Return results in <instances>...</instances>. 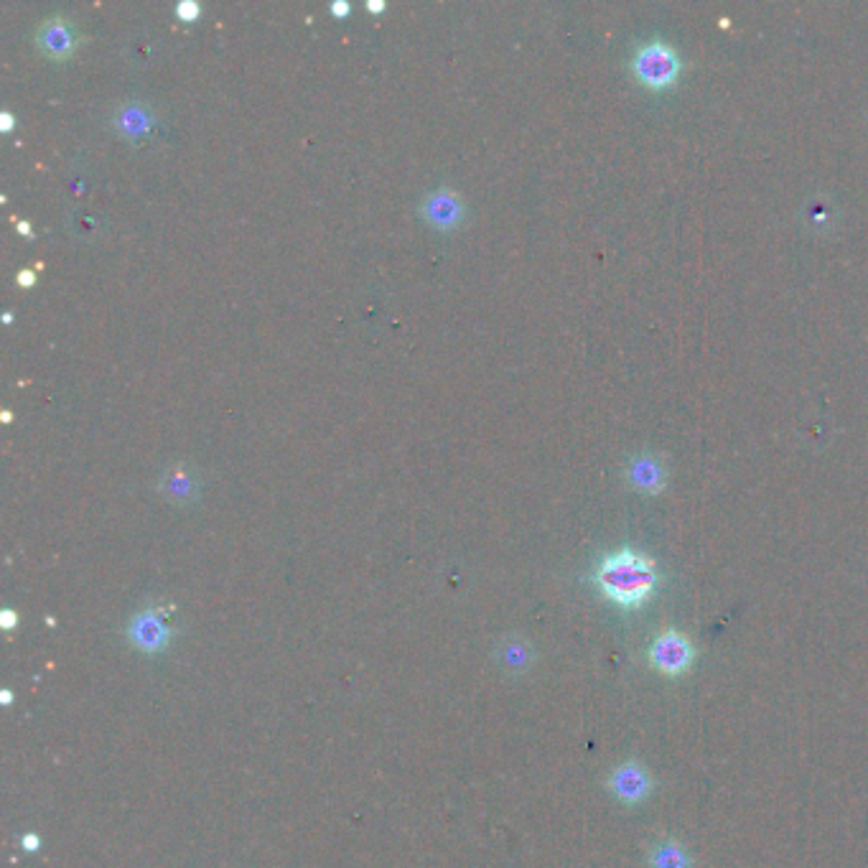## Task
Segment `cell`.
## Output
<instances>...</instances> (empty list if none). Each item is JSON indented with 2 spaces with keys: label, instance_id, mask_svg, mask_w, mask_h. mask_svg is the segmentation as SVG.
<instances>
[{
  "label": "cell",
  "instance_id": "cell-1",
  "mask_svg": "<svg viewBox=\"0 0 868 868\" xmlns=\"http://www.w3.org/2000/svg\"><path fill=\"white\" fill-rule=\"evenodd\" d=\"M596 586L609 601L622 609H639L657 588L655 560L624 548L606 555L596 571Z\"/></svg>",
  "mask_w": 868,
  "mask_h": 868
},
{
  "label": "cell",
  "instance_id": "cell-2",
  "mask_svg": "<svg viewBox=\"0 0 868 868\" xmlns=\"http://www.w3.org/2000/svg\"><path fill=\"white\" fill-rule=\"evenodd\" d=\"M650 665L655 667L665 678H680L690 670L695 660V647L685 634L667 629V632L657 634L650 644Z\"/></svg>",
  "mask_w": 868,
  "mask_h": 868
},
{
  "label": "cell",
  "instance_id": "cell-3",
  "mask_svg": "<svg viewBox=\"0 0 868 868\" xmlns=\"http://www.w3.org/2000/svg\"><path fill=\"white\" fill-rule=\"evenodd\" d=\"M634 74L647 87H670L680 74V59L670 44L665 41H650L634 56Z\"/></svg>",
  "mask_w": 868,
  "mask_h": 868
},
{
  "label": "cell",
  "instance_id": "cell-4",
  "mask_svg": "<svg viewBox=\"0 0 868 868\" xmlns=\"http://www.w3.org/2000/svg\"><path fill=\"white\" fill-rule=\"evenodd\" d=\"M609 787L622 802H627V805H637V802H642L644 797L650 795L652 779L650 774H647V769L629 762L614 769V774H611L609 779Z\"/></svg>",
  "mask_w": 868,
  "mask_h": 868
},
{
  "label": "cell",
  "instance_id": "cell-5",
  "mask_svg": "<svg viewBox=\"0 0 868 868\" xmlns=\"http://www.w3.org/2000/svg\"><path fill=\"white\" fill-rule=\"evenodd\" d=\"M39 44L44 46L46 54L64 56L74 46L72 26L64 18H49L44 26L39 28Z\"/></svg>",
  "mask_w": 868,
  "mask_h": 868
},
{
  "label": "cell",
  "instance_id": "cell-6",
  "mask_svg": "<svg viewBox=\"0 0 868 868\" xmlns=\"http://www.w3.org/2000/svg\"><path fill=\"white\" fill-rule=\"evenodd\" d=\"M652 868H690V858L685 853V848L680 843H660V846L652 851L650 858Z\"/></svg>",
  "mask_w": 868,
  "mask_h": 868
},
{
  "label": "cell",
  "instance_id": "cell-7",
  "mask_svg": "<svg viewBox=\"0 0 868 868\" xmlns=\"http://www.w3.org/2000/svg\"><path fill=\"white\" fill-rule=\"evenodd\" d=\"M176 13H179L184 21H194V18L199 16V6H196V3H191V0H181L179 8H176Z\"/></svg>",
  "mask_w": 868,
  "mask_h": 868
},
{
  "label": "cell",
  "instance_id": "cell-8",
  "mask_svg": "<svg viewBox=\"0 0 868 868\" xmlns=\"http://www.w3.org/2000/svg\"><path fill=\"white\" fill-rule=\"evenodd\" d=\"M34 280L36 275L31 273V270H21V273H18V283H23V286H34Z\"/></svg>",
  "mask_w": 868,
  "mask_h": 868
},
{
  "label": "cell",
  "instance_id": "cell-9",
  "mask_svg": "<svg viewBox=\"0 0 868 868\" xmlns=\"http://www.w3.org/2000/svg\"><path fill=\"white\" fill-rule=\"evenodd\" d=\"M331 11H334L336 16H344V13H349V3H344V0H336L334 6H331Z\"/></svg>",
  "mask_w": 868,
  "mask_h": 868
},
{
  "label": "cell",
  "instance_id": "cell-10",
  "mask_svg": "<svg viewBox=\"0 0 868 868\" xmlns=\"http://www.w3.org/2000/svg\"><path fill=\"white\" fill-rule=\"evenodd\" d=\"M0 120H3V128H6V130L13 125V115H11V112H3V115H0Z\"/></svg>",
  "mask_w": 868,
  "mask_h": 868
},
{
  "label": "cell",
  "instance_id": "cell-11",
  "mask_svg": "<svg viewBox=\"0 0 868 868\" xmlns=\"http://www.w3.org/2000/svg\"><path fill=\"white\" fill-rule=\"evenodd\" d=\"M367 8H370V11H382V8H385V3H382V0H370V3H367Z\"/></svg>",
  "mask_w": 868,
  "mask_h": 868
},
{
  "label": "cell",
  "instance_id": "cell-12",
  "mask_svg": "<svg viewBox=\"0 0 868 868\" xmlns=\"http://www.w3.org/2000/svg\"><path fill=\"white\" fill-rule=\"evenodd\" d=\"M18 230H21V232H31V227H28L26 222H21V224H18Z\"/></svg>",
  "mask_w": 868,
  "mask_h": 868
}]
</instances>
